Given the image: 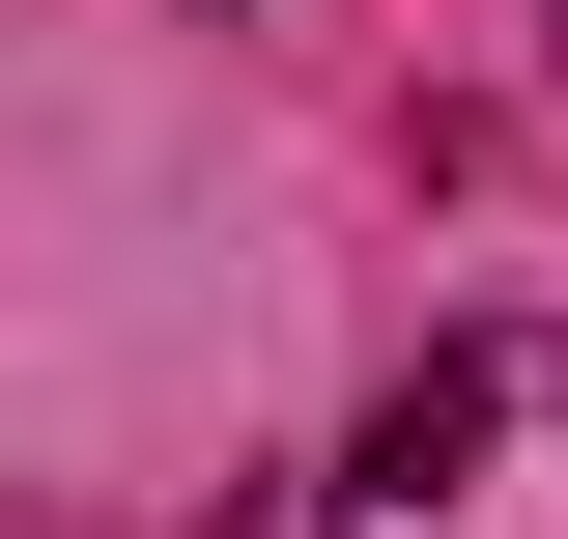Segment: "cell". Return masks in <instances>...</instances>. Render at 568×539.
Returning <instances> with one entry per match:
<instances>
[{"label":"cell","mask_w":568,"mask_h":539,"mask_svg":"<svg viewBox=\"0 0 568 539\" xmlns=\"http://www.w3.org/2000/svg\"><path fill=\"white\" fill-rule=\"evenodd\" d=\"M342 539H568V313H484L426 340L342 455Z\"/></svg>","instance_id":"obj_1"}]
</instances>
